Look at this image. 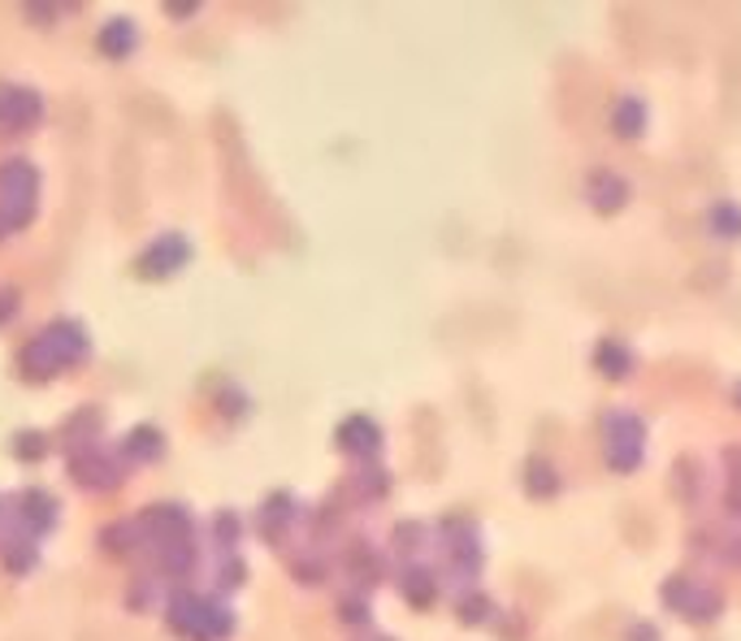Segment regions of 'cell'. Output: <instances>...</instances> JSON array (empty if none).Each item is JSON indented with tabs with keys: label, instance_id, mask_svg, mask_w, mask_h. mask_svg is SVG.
<instances>
[{
	"label": "cell",
	"instance_id": "obj_1",
	"mask_svg": "<svg viewBox=\"0 0 741 641\" xmlns=\"http://www.w3.org/2000/svg\"><path fill=\"white\" fill-rule=\"evenodd\" d=\"M88 351H92L88 330L79 321H70V317H56V321H49L31 343L18 351V373H22V382L44 386L56 373L79 369L88 360Z\"/></svg>",
	"mask_w": 741,
	"mask_h": 641
},
{
	"label": "cell",
	"instance_id": "obj_2",
	"mask_svg": "<svg viewBox=\"0 0 741 641\" xmlns=\"http://www.w3.org/2000/svg\"><path fill=\"white\" fill-rule=\"evenodd\" d=\"M165 624L169 633L183 641H226L235 633V616L230 607H222L217 598H204L192 590H174L165 602Z\"/></svg>",
	"mask_w": 741,
	"mask_h": 641
},
{
	"label": "cell",
	"instance_id": "obj_3",
	"mask_svg": "<svg viewBox=\"0 0 741 641\" xmlns=\"http://www.w3.org/2000/svg\"><path fill=\"white\" fill-rule=\"evenodd\" d=\"M35 196H40V169L22 156L0 165V221L4 230H22L35 217Z\"/></svg>",
	"mask_w": 741,
	"mask_h": 641
},
{
	"label": "cell",
	"instance_id": "obj_4",
	"mask_svg": "<svg viewBox=\"0 0 741 641\" xmlns=\"http://www.w3.org/2000/svg\"><path fill=\"white\" fill-rule=\"evenodd\" d=\"M135 529H140V538H144L152 550H156V546H169V542H192V534H196L192 511H187L183 503H152V507L140 511Z\"/></svg>",
	"mask_w": 741,
	"mask_h": 641
},
{
	"label": "cell",
	"instance_id": "obj_5",
	"mask_svg": "<svg viewBox=\"0 0 741 641\" xmlns=\"http://www.w3.org/2000/svg\"><path fill=\"white\" fill-rule=\"evenodd\" d=\"M187 260H192V244H187L183 235H161V239H152V244L140 251L135 273H140L144 282H169L174 273L187 269Z\"/></svg>",
	"mask_w": 741,
	"mask_h": 641
},
{
	"label": "cell",
	"instance_id": "obj_6",
	"mask_svg": "<svg viewBox=\"0 0 741 641\" xmlns=\"http://www.w3.org/2000/svg\"><path fill=\"white\" fill-rule=\"evenodd\" d=\"M44 122V96L35 87L0 83V135H27Z\"/></svg>",
	"mask_w": 741,
	"mask_h": 641
},
{
	"label": "cell",
	"instance_id": "obj_7",
	"mask_svg": "<svg viewBox=\"0 0 741 641\" xmlns=\"http://www.w3.org/2000/svg\"><path fill=\"white\" fill-rule=\"evenodd\" d=\"M70 473H74V482H79L83 490L113 494L122 486V464H117L113 455H104L96 443L70 451Z\"/></svg>",
	"mask_w": 741,
	"mask_h": 641
},
{
	"label": "cell",
	"instance_id": "obj_8",
	"mask_svg": "<svg viewBox=\"0 0 741 641\" xmlns=\"http://www.w3.org/2000/svg\"><path fill=\"white\" fill-rule=\"evenodd\" d=\"M607 434H611V443H607V468H616V473H629V468H638L642 464V421L638 416H607Z\"/></svg>",
	"mask_w": 741,
	"mask_h": 641
},
{
	"label": "cell",
	"instance_id": "obj_9",
	"mask_svg": "<svg viewBox=\"0 0 741 641\" xmlns=\"http://www.w3.org/2000/svg\"><path fill=\"white\" fill-rule=\"evenodd\" d=\"M18 529L27 538H44L49 529H56V498L44 486H27L18 494Z\"/></svg>",
	"mask_w": 741,
	"mask_h": 641
},
{
	"label": "cell",
	"instance_id": "obj_10",
	"mask_svg": "<svg viewBox=\"0 0 741 641\" xmlns=\"http://www.w3.org/2000/svg\"><path fill=\"white\" fill-rule=\"evenodd\" d=\"M335 443H339V451H347V455H356V459H373L378 451H382V430H378V421L373 416H347L343 425L335 430Z\"/></svg>",
	"mask_w": 741,
	"mask_h": 641
},
{
	"label": "cell",
	"instance_id": "obj_11",
	"mask_svg": "<svg viewBox=\"0 0 741 641\" xmlns=\"http://www.w3.org/2000/svg\"><path fill=\"white\" fill-rule=\"evenodd\" d=\"M96 49L109 56V61H126L131 52L140 49V31L131 18H109L96 31Z\"/></svg>",
	"mask_w": 741,
	"mask_h": 641
},
{
	"label": "cell",
	"instance_id": "obj_12",
	"mask_svg": "<svg viewBox=\"0 0 741 641\" xmlns=\"http://www.w3.org/2000/svg\"><path fill=\"white\" fill-rule=\"evenodd\" d=\"M296 520H299V507L287 490H278L265 498V507H260V534H265L269 542H278Z\"/></svg>",
	"mask_w": 741,
	"mask_h": 641
},
{
	"label": "cell",
	"instance_id": "obj_13",
	"mask_svg": "<svg viewBox=\"0 0 741 641\" xmlns=\"http://www.w3.org/2000/svg\"><path fill=\"white\" fill-rule=\"evenodd\" d=\"M399 593H403L416 611H430V607L439 602V577H434L430 568L412 564V568H403V577H399Z\"/></svg>",
	"mask_w": 741,
	"mask_h": 641
},
{
	"label": "cell",
	"instance_id": "obj_14",
	"mask_svg": "<svg viewBox=\"0 0 741 641\" xmlns=\"http://www.w3.org/2000/svg\"><path fill=\"white\" fill-rule=\"evenodd\" d=\"M586 196L598 213H620L625 208V199H629V183L625 178H616L611 169H598L590 174V187H586Z\"/></svg>",
	"mask_w": 741,
	"mask_h": 641
},
{
	"label": "cell",
	"instance_id": "obj_15",
	"mask_svg": "<svg viewBox=\"0 0 741 641\" xmlns=\"http://www.w3.org/2000/svg\"><path fill=\"white\" fill-rule=\"evenodd\" d=\"M122 455L135 459V464H156V459L165 455V434H161L156 425H135V430H126V438H122Z\"/></svg>",
	"mask_w": 741,
	"mask_h": 641
},
{
	"label": "cell",
	"instance_id": "obj_16",
	"mask_svg": "<svg viewBox=\"0 0 741 641\" xmlns=\"http://www.w3.org/2000/svg\"><path fill=\"white\" fill-rule=\"evenodd\" d=\"M0 564L13 572V577H27L35 564H40V550H35V538H27V534H18V538H9V542L0 546Z\"/></svg>",
	"mask_w": 741,
	"mask_h": 641
},
{
	"label": "cell",
	"instance_id": "obj_17",
	"mask_svg": "<svg viewBox=\"0 0 741 641\" xmlns=\"http://www.w3.org/2000/svg\"><path fill=\"white\" fill-rule=\"evenodd\" d=\"M646 126V104L638 96H625L616 104V113H611V131L620 135V139H638Z\"/></svg>",
	"mask_w": 741,
	"mask_h": 641
},
{
	"label": "cell",
	"instance_id": "obj_18",
	"mask_svg": "<svg viewBox=\"0 0 741 641\" xmlns=\"http://www.w3.org/2000/svg\"><path fill=\"white\" fill-rule=\"evenodd\" d=\"M594 364H598L607 378H625V373L634 369V355H629V347H620L616 339H603V343L594 347Z\"/></svg>",
	"mask_w": 741,
	"mask_h": 641
},
{
	"label": "cell",
	"instance_id": "obj_19",
	"mask_svg": "<svg viewBox=\"0 0 741 641\" xmlns=\"http://www.w3.org/2000/svg\"><path fill=\"white\" fill-rule=\"evenodd\" d=\"M525 494H534V498L559 494V473L550 464H543V459H529L525 464Z\"/></svg>",
	"mask_w": 741,
	"mask_h": 641
},
{
	"label": "cell",
	"instance_id": "obj_20",
	"mask_svg": "<svg viewBox=\"0 0 741 641\" xmlns=\"http://www.w3.org/2000/svg\"><path fill=\"white\" fill-rule=\"evenodd\" d=\"M455 611H460V624H486L494 616V602L482 590H469V593H460Z\"/></svg>",
	"mask_w": 741,
	"mask_h": 641
},
{
	"label": "cell",
	"instance_id": "obj_21",
	"mask_svg": "<svg viewBox=\"0 0 741 641\" xmlns=\"http://www.w3.org/2000/svg\"><path fill=\"white\" fill-rule=\"evenodd\" d=\"M707 221H711V230H716L720 239H741V208L738 204H716V208L707 213Z\"/></svg>",
	"mask_w": 741,
	"mask_h": 641
},
{
	"label": "cell",
	"instance_id": "obj_22",
	"mask_svg": "<svg viewBox=\"0 0 741 641\" xmlns=\"http://www.w3.org/2000/svg\"><path fill=\"white\" fill-rule=\"evenodd\" d=\"M347 572L356 577V581H364V586H373L378 577H382V559L369 550V546H360V550H351V559H347Z\"/></svg>",
	"mask_w": 741,
	"mask_h": 641
},
{
	"label": "cell",
	"instance_id": "obj_23",
	"mask_svg": "<svg viewBox=\"0 0 741 641\" xmlns=\"http://www.w3.org/2000/svg\"><path fill=\"white\" fill-rule=\"evenodd\" d=\"M693 593H698V586H693L690 577H668L659 598H663V607H672V611H681V616H686V611H690V602H693Z\"/></svg>",
	"mask_w": 741,
	"mask_h": 641
},
{
	"label": "cell",
	"instance_id": "obj_24",
	"mask_svg": "<svg viewBox=\"0 0 741 641\" xmlns=\"http://www.w3.org/2000/svg\"><path fill=\"white\" fill-rule=\"evenodd\" d=\"M720 607H724L720 590H702V586H698V593H693V602H690V611H686V620H693V624H711V620L720 616Z\"/></svg>",
	"mask_w": 741,
	"mask_h": 641
},
{
	"label": "cell",
	"instance_id": "obj_25",
	"mask_svg": "<svg viewBox=\"0 0 741 641\" xmlns=\"http://www.w3.org/2000/svg\"><path fill=\"white\" fill-rule=\"evenodd\" d=\"M13 455H18V459L40 464V459L49 455V434H40V430H22V434L13 438Z\"/></svg>",
	"mask_w": 741,
	"mask_h": 641
},
{
	"label": "cell",
	"instance_id": "obj_26",
	"mask_svg": "<svg viewBox=\"0 0 741 641\" xmlns=\"http://www.w3.org/2000/svg\"><path fill=\"white\" fill-rule=\"evenodd\" d=\"M213 534H217V546H222V550H230V546H239V538H244V520H239L235 511H222V516L213 520Z\"/></svg>",
	"mask_w": 741,
	"mask_h": 641
},
{
	"label": "cell",
	"instance_id": "obj_27",
	"mask_svg": "<svg viewBox=\"0 0 741 641\" xmlns=\"http://www.w3.org/2000/svg\"><path fill=\"white\" fill-rule=\"evenodd\" d=\"M244 577H247V564H244V559L226 555V564L217 568V586H222V590H239V586H244Z\"/></svg>",
	"mask_w": 741,
	"mask_h": 641
},
{
	"label": "cell",
	"instance_id": "obj_28",
	"mask_svg": "<svg viewBox=\"0 0 741 641\" xmlns=\"http://www.w3.org/2000/svg\"><path fill=\"white\" fill-rule=\"evenodd\" d=\"M339 616H343L347 624H369V602H364V598H343V602H339Z\"/></svg>",
	"mask_w": 741,
	"mask_h": 641
},
{
	"label": "cell",
	"instance_id": "obj_29",
	"mask_svg": "<svg viewBox=\"0 0 741 641\" xmlns=\"http://www.w3.org/2000/svg\"><path fill=\"white\" fill-rule=\"evenodd\" d=\"M18 303H22V291L18 287H0V325H9L18 317Z\"/></svg>",
	"mask_w": 741,
	"mask_h": 641
},
{
	"label": "cell",
	"instance_id": "obj_30",
	"mask_svg": "<svg viewBox=\"0 0 741 641\" xmlns=\"http://www.w3.org/2000/svg\"><path fill=\"white\" fill-rule=\"evenodd\" d=\"M356 486L369 494V498H382L391 482H387V473H360V482H356Z\"/></svg>",
	"mask_w": 741,
	"mask_h": 641
},
{
	"label": "cell",
	"instance_id": "obj_31",
	"mask_svg": "<svg viewBox=\"0 0 741 641\" xmlns=\"http://www.w3.org/2000/svg\"><path fill=\"white\" fill-rule=\"evenodd\" d=\"M629 641H659V633H655L650 624H634V629H629Z\"/></svg>",
	"mask_w": 741,
	"mask_h": 641
},
{
	"label": "cell",
	"instance_id": "obj_32",
	"mask_svg": "<svg viewBox=\"0 0 741 641\" xmlns=\"http://www.w3.org/2000/svg\"><path fill=\"white\" fill-rule=\"evenodd\" d=\"M4 235H9V230H4V221H0V239H4Z\"/></svg>",
	"mask_w": 741,
	"mask_h": 641
},
{
	"label": "cell",
	"instance_id": "obj_33",
	"mask_svg": "<svg viewBox=\"0 0 741 641\" xmlns=\"http://www.w3.org/2000/svg\"><path fill=\"white\" fill-rule=\"evenodd\" d=\"M738 403H741V386H738Z\"/></svg>",
	"mask_w": 741,
	"mask_h": 641
}]
</instances>
